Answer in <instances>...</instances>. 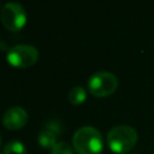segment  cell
Returning <instances> with one entry per match:
<instances>
[{"label": "cell", "instance_id": "obj_11", "mask_svg": "<svg viewBox=\"0 0 154 154\" xmlns=\"http://www.w3.org/2000/svg\"><path fill=\"white\" fill-rule=\"evenodd\" d=\"M0 144H1V136H0Z\"/></svg>", "mask_w": 154, "mask_h": 154}, {"label": "cell", "instance_id": "obj_3", "mask_svg": "<svg viewBox=\"0 0 154 154\" xmlns=\"http://www.w3.org/2000/svg\"><path fill=\"white\" fill-rule=\"evenodd\" d=\"M118 88L117 77L107 71H100L90 76L88 81V89L91 95L96 97H106L113 94Z\"/></svg>", "mask_w": 154, "mask_h": 154}, {"label": "cell", "instance_id": "obj_1", "mask_svg": "<svg viewBox=\"0 0 154 154\" xmlns=\"http://www.w3.org/2000/svg\"><path fill=\"white\" fill-rule=\"evenodd\" d=\"M72 144L78 154H101L103 149L102 135L93 126L79 128L73 135Z\"/></svg>", "mask_w": 154, "mask_h": 154}, {"label": "cell", "instance_id": "obj_8", "mask_svg": "<svg viewBox=\"0 0 154 154\" xmlns=\"http://www.w3.org/2000/svg\"><path fill=\"white\" fill-rule=\"evenodd\" d=\"M69 101L73 105V106H78L81 103H83L87 99V91L81 85H77V87H73L70 93H69Z\"/></svg>", "mask_w": 154, "mask_h": 154}, {"label": "cell", "instance_id": "obj_9", "mask_svg": "<svg viewBox=\"0 0 154 154\" xmlns=\"http://www.w3.org/2000/svg\"><path fill=\"white\" fill-rule=\"evenodd\" d=\"M4 154H26V148L19 141H11L4 147Z\"/></svg>", "mask_w": 154, "mask_h": 154}, {"label": "cell", "instance_id": "obj_2", "mask_svg": "<svg viewBox=\"0 0 154 154\" xmlns=\"http://www.w3.org/2000/svg\"><path fill=\"white\" fill-rule=\"evenodd\" d=\"M137 142V132L130 125H117L107 134V144L116 154L130 152Z\"/></svg>", "mask_w": 154, "mask_h": 154}, {"label": "cell", "instance_id": "obj_6", "mask_svg": "<svg viewBox=\"0 0 154 154\" xmlns=\"http://www.w3.org/2000/svg\"><path fill=\"white\" fill-rule=\"evenodd\" d=\"M28 122V113L19 106L10 107L2 116V124L8 130L22 129Z\"/></svg>", "mask_w": 154, "mask_h": 154}, {"label": "cell", "instance_id": "obj_5", "mask_svg": "<svg viewBox=\"0 0 154 154\" xmlns=\"http://www.w3.org/2000/svg\"><path fill=\"white\" fill-rule=\"evenodd\" d=\"M1 22L6 29L11 31L20 30L26 23V13L24 7L18 2H7L0 12Z\"/></svg>", "mask_w": 154, "mask_h": 154}, {"label": "cell", "instance_id": "obj_10", "mask_svg": "<svg viewBox=\"0 0 154 154\" xmlns=\"http://www.w3.org/2000/svg\"><path fill=\"white\" fill-rule=\"evenodd\" d=\"M52 154H73V150L66 142H58L53 147Z\"/></svg>", "mask_w": 154, "mask_h": 154}, {"label": "cell", "instance_id": "obj_4", "mask_svg": "<svg viewBox=\"0 0 154 154\" xmlns=\"http://www.w3.org/2000/svg\"><path fill=\"white\" fill-rule=\"evenodd\" d=\"M6 59L7 63L13 67H30L37 61L38 51L31 45H17L8 49Z\"/></svg>", "mask_w": 154, "mask_h": 154}, {"label": "cell", "instance_id": "obj_12", "mask_svg": "<svg viewBox=\"0 0 154 154\" xmlns=\"http://www.w3.org/2000/svg\"><path fill=\"white\" fill-rule=\"evenodd\" d=\"M134 154H136V153H134Z\"/></svg>", "mask_w": 154, "mask_h": 154}, {"label": "cell", "instance_id": "obj_7", "mask_svg": "<svg viewBox=\"0 0 154 154\" xmlns=\"http://www.w3.org/2000/svg\"><path fill=\"white\" fill-rule=\"evenodd\" d=\"M57 137H58V135L54 131L45 128L40 132L38 137H37V142L43 148H51V149H53V147L58 143L57 142Z\"/></svg>", "mask_w": 154, "mask_h": 154}]
</instances>
